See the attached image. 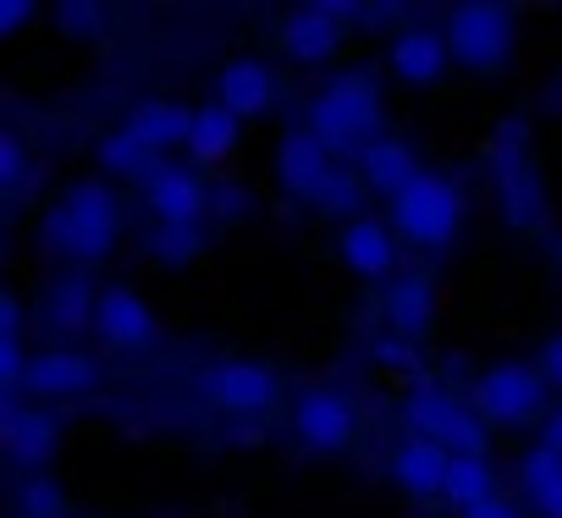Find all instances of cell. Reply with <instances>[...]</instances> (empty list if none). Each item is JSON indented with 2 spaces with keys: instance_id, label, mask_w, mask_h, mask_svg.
I'll use <instances>...</instances> for the list:
<instances>
[{
  "instance_id": "1",
  "label": "cell",
  "mask_w": 562,
  "mask_h": 518,
  "mask_svg": "<svg viewBox=\"0 0 562 518\" xmlns=\"http://www.w3.org/2000/svg\"><path fill=\"white\" fill-rule=\"evenodd\" d=\"M116 237H122V199L111 193L105 177H78L40 221V243L67 254L72 271L100 266V259L116 248Z\"/></svg>"
},
{
  "instance_id": "2",
  "label": "cell",
  "mask_w": 562,
  "mask_h": 518,
  "mask_svg": "<svg viewBox=\"0 0 562 518\" xmlns=\"http://www.w3.org/2000/svg\"><path fill=\"white\" fill-rule=\"evenodd\" d=\"M331 155H359L364 144H375L386 133V94L370 72H342L331 83H321V94L310 100V122H304Z\"/></svg>"
},
{
  "instance_id": "3",
  "label": "cell",
  "mask_w": 562,
  "mask_h": 518,
  "mask_svg": "<svg viewBox=\"0 0 562 518\" xmlns=\"http://www.w3.org/2000/svg\"><path fill=\"white\" fill-rule=\"evenodd\" d=\"M463 215H469V199H463V188H458L452 177H441V171H425V177H414L397 199H386L392 232H397L403 243H414V248H430V254H441V248L458 243Z\"/></svg>"
},
{
  "instance_id": "4",
  "label": "cell",
  "mask_w": 562,
  "mask_h": 518,
  "mask_svg": "<svg viewBox=\"0 0 562 518\" xmlns=\"http://www.w3.org/2000/svg\"><path fill=\"white\" fill-rule=\"evenodd\" d=\"M469 403H474V414L485 425L518 430V425L546 414V375H540V364L502 359V364H491V370H480L469 381Z\"/></svg>"
},
{
  "instance_id": "5",
  "label": "cell",
  "mask_w": 562,
  "mask_h": 518,
  "mask_svg": "<svg viewBox=\"0 0 562 518\" xmlns=\"http://www.w3.org/2000/svg\"><path fill=\"white\" fill-rule=\"evenodd\" d=\"M403 419L414 436L425 441H441L452 458H491L485 452V419L474 414L469 397L458 392H441V386H419L408 403H403Z\"/></svg>"
},
{
  "instance_id": "6",
  "label": "cell",
  "mask_w": 562,
  "mask_h": 518,
  "mask_svg": "<svg viewBox=\"0 0 562 518\" xmlns=\"http://www.w3.org/2000/svg\"><path fill=\"white\" fill-rule=\"evenodd\" d=\"M447 45L463 72H502L518 45V23L507 7H452L447 12Z\"/></svg>"
},
{
  "instance_id": "7",
  "label": "cell",
  "mask_w": 562,
  "mask_h": 518,
  "mask_svg": "<svg viewBox=\"0 0 562 518\" xmlns=\"http://www.w3.org/2000/svg\"><path fill=\"white\" fill-rule=\"evenodd\" d=\"M199 397L215 408V414H232V419H254V414H270L281 403V375L259 359H221L199 375Z\"/></svg>"
},
{
  "instance_id": "8",
  "label": "cell",
  "mask_w": 562,
  "mask_h": 518,
  "mask_svg": "<svg viewBox=\"0 0 562 518\" xmlns=\"http://www.w3.org/2000/svg\"><path fill=\"white\" fill-rule=\"evenodd\" d=\"M293 436L310 447V452H348L359 441V408L348 392L337 386H310L299 403H293Z\"/></svg>"
},
{
  "instance_id": "9",
  "label": "cell",
  "mask_w": 562,
  "mask_h": 518,
  "mask_svg": "<svg viewBox=\"0 0 562 518\" xmlns=\"http://www.w3.org/2000/svg\"><path fill=\"white\" fill-rule=\"evenodd\" d=\"M94 337L111 348V353H149L155 337H160V320L149 309V299L127 282H111L100 288V315H94Z\"/></svg>"
},
{
  "instance_id": "10",
  "label": "cell",
  "mask_w": 562,
  "mask_h": 518,
  "mask_svg": "<svg viewBox=\"0 0 562 518\" xmlns=\"http://www.w3.org/2000/svg\"><path fill=\"white\" fill-rule=\"evenodd\" d=\"M144 210L155 215V226H199L210 210V188L193 166H171L160 160L144 177Z\"/></svg>"
},
{
  "instance_id": "11",
  "label": "cell",
  "mask_w": 562,
  "mask_h": 518,
  "mask_svg": "<svg viewBox=\"0 0 562 518\" xmlns=\"http://www.w3.org/2000/svg\"><path fill=\"white\" fill-rule=\"evenodd\" d=\"M342 18H348L342 7H299V12H288V18H281V29H276L281 56L299 61V67H321V61H331V56L348 45Z\"/></svg>"
},
{
  "instance_id": "12",
  "label": "cell",
  "mask_w": 562,
  "mask_h": 518,
  "mask_svg": "<svg viewBox=\"0 0 562 518\" xmlns=\"http://www.w3.org/2000/svg\"><path fill=\"white\" fill-rule=\"evenodd\" d=\"M100 381H105V370L83 348H40L23 397H34L45 408V403H61V397H89Z\"/></svg>"
},
{
  "instance_id": "13",
  "label": "cell",
  "mask_w": 562,
  "mask_h": 518,
  "mask_svg": "<svg viewBox=\"0 0 562 518\" xmlns=\"http://www.w3.org/2000/svg\"><path fill=\"white\" fill-rule=\"evenodd\" d=\"M386 67L397 83L408 89H436L452 67V45H447V29H430V23H414V29H397L392 45H386Z\"/></svg>"
},
{
  "instance_id": "14",
  "label": "cell",
  "mask_w": 562,
  "mask_h": 518,
  "mask_svg": "<svg viewBox=\"0 0 562 518\" xmlns=\"http://www.w3.org/2000/svg\"><path fill=\"white\" fill-rule=\"evenodd\" d=\"M0 447H7V458H12L18 469L45 474V463H50L56 447H61V419H56L50 408H23V403H12L7 414H0Z\"/></svg>"
},
{
  "instance_id": "15",
  "label": "cell",
  "mask_w": 562,
  "mask_h": 518,
  "mask_svg": "<svg viewBox=\"0 0 562 518\" xmlns=\"http://www.w3.org/2000/svg\"><path fill=\"white\" fill-rule=\"evenodd\" d=\"M337 259L359 282H386L397 271V232H392V221H375V215L348 221L337 232Z\"/></svg>"
},
{
  "instance_id": "16",
  "label": "cell",
  "mask_w": 562,
  "mask_h": 518,
  "mask_svg": "<svg viewBox=\"0 0 562 518\" xmlns=\"http://www.w3.org/2000/svg\"><path fill=\"white\" fill-rule=\"evenodd\" d=\"M193 111H199V105H182V100H138V105L122 116V133L160 160V155H171V149H188V138H193Z\"/></svg>"
},
{
  "instance_id": "17",
  "label": "cell",
  "mask_w": 562,
  "mask_h": 518,
  "mask_svg": "<svg viewBox=\"0 0 562 518\" xmlns=\"http://www.w3.org/2000/svg\"><path fill=\"white\" fill-rule=\"evenodd\" d=\"M331 166H337V155L310 127H288V133H281V144H276V182H281V193L315 199V188L331 177Z\"/></svg>"
},
{
  "instance_id": "18",
  "label": "cell",
  "mask_w": 562,
  "mask_h": 518,
  "mask_svg": "<svg viewBox=\"0 0 562 518\" xmlns=\"http://www.w3.org/2000/svg\"><path fill=\"white\" fill-rule=\"evenodd\" d=\"M276 94H281V83H276V72H270L259 56H232V61H221V72H215V100H221L232 116H243V122L276 111Z\"/></svg>"
},
{
  "instance_id": "19",
  "label": "cell",
  "mask_w": 562,
  "mask_h": 518,
  "mask_svg": "<svg viewBox=\"0 0 562 518\" xmlns=\"http://www.w3.org/2000/svg\"><path fill=\"white\" fill-rule=\"evenodd\" d=\"M353 171H359V177H364V188H370V193H381V199H397L414 177H425V166H419L414 144H408V138H397V133H381L375 144H364V149L353 155Z\"/></svg>"
},
{
  "instance_id": "20",
  "label": "cell",
  "mask_w": 562,
  "mask_h": 518,
  "mask_svg": "<svg viewBox=\"0 0 562 518\" xmlns=\"http://www.w3.org/2000/svg\"><path fill=\"white\" fill-rule=\"evenodd\" d=\"M381 315H386V331H392L397 342L425 337L430 320H436V277H430V271H397V282L386 288Z\"/></svg>"
},
{
  "instance_id": "21",
  "label": "cell",
  "mask_w": 562,
  "mask_h": 518,
  "mask_svg": "<svg viewBox=\"0 0 562 518\" xmlns=\"http://www.w3.org/2000/svg\"><path fill=\"white\" fill-rule=\"evenodd\" d=\"M392 480H397V491L403 496H441L447 491V469H452V452L441 447V441H425V436H408V441H397L392 447Z\"/></svg>"
},
{
  "instance_id": "22",
  "label": "cell",
  "mask_w": 562,
  "mask_h": 518,
  "mask_svg": "<svg viewBox=\"0 0 562 518\" xmlns=\"http://www.w3.org/2000/svg\"><path fill=\"white\" fill-rule=\"evenodd\" d=\"M45 326L50 331H61V337H78V331H89L94 326V315H100V288L89 282V271H61L50 288H45Z\"/></svg>"
},
{
  "instance_id": "23",
  "label": "cell",
  "mask_w": 562,
  "mask_h": 518,
  "mask_svg": "<svg viewBox=\"0 0 562 518\" xmlns=\"http://www.w3.org/2000/svg\"><path fill=\"white\" fill-rule=\"evenodd\" d=\"M243 144V116H232L221 100H204L193 111V138H188V160L193 166H221L232 160Z\"/></svg>"
},
{
  "instance_id": "24",
  "label": "cell",
  "mask_w": 562,
  "mask_h": 518,
  "mask_svg": "<svg viewBox=\"0 0 562 518\" xmlns=\"http://www.w3.org/2000/svg\"><path fill=\"white\" fill-rule=\"evenodd\" d=\"M496 496V469H491V458H452V469H447V491H441V502L463 518V513H474V507H485Z\"/></svg>"
},
{
  "instance_id": "25",
  "label": "cell",
  "mask_w": 562,
  "mask_h": 518,
  "mask_svg": "<svg viewBox=\"0 0 562 518\" xmlns=\"http://www.w3.org/2000/svg\"><path fill=\"white\" fill-rule=\"evenodd\" d=\"M364 193H370V188H364V177H359L353 166H342V160H337V166H331V177L315 188V199H310V204H315L321 215H337V221L348 226V221H359Z\"/></svg>"
},
{
  "instance_id": "26",
  "label": "cell",
  "mask_w": 562,
  "mask_h": 518,
  "mask_svg": "<svg viewBox=\"0 0 562 518\" xmlns=\"http://www.w3.org/2000/svg\"><path fill=\"white\" fill-rule=\"evenodd\" d=\"M518 485H524V496H529V502L551 496V491L562 485V452H557V447H546V441H535V447L518 458Z\"/></svg>"
},
{
  "instance_id": "27",
  "label": "cell",
  "mask_w": 562,
  "mask_h": 518,
  "mask_svg": "<svg viewBox=\"0 0 562 518\" xmlns=\"http://www.w3.org/2000/svg\"><path fill=\"white\" fill-rule=\"evenodd\" d=\"M149 254L160 259V266H193V259L204 254V232L199 226H155Z\"/></svg>"
},
{
  "instance_id": "28",
  "label": "cell",
  "mask_w": 562,
  "mask_h": 518,
  "mask_svg": "<svg viewBox=\"0 0 562 518\" xmlns=\"http://www.w3.org/2000/svg\"><path fill=\"white\" fill-rule=\"evenodd\" d=\"M155 166H160V160H155L149 149H138V144H133V138H127L122 127L100 138V171H122V177H149Z\"/></svg>"
},
{
  "instance_id": "29",
  "label": "cell",
  "mask_w": 562,
  "mask_h": 518,
  "mask_svg": "<svg viewBox=\"0 0 562 518\" xmlns=\"http://www.w3.org/2000/svg\"><path fill=\"white\" fill-rule=\"evenodd\" d=\"M18 518H67V496L50 474H29L18 491Z\"/></svg>"
},
{
  "instance_id": "30",
  "label": "cell",
  "mask_w": 562,
  "mask_h": 518,
  "mask_svg": "<svg viewBox=\"0 0 562 518\" xmlns=\"http://www.w3.org/2000/svg\"><path fill=\"white\" fill-rule=\"evenodd\" d=\"M29 182V149H23V133L18 127H0V188L18 193Z\"/></svg>"
},
{
  "instance_id": "31",
  "label": "cell",
  "mask_w": 562,
  "mask_h": 518,
  "mask_svg": "<svg viewBox=\"0 0 562 518\" xmlns=\"http://www.w3.org/2000/svg\"><path fill=\"white\" fill-rule=\"evenodd\" d=\"M540 375H546L551 392H562V331L546 337V348H540Z\"/></svg>"
},
{
  "instance_id": "32",
  "label": "cell",
  "mask_w": 562,
  "mask_h": 518,
  "mask_svg": "<svg viewBox=\"0 0 562 518\" xmlns=\"http://www.w3.org/2000/svg\"><path fill=\"white\" fill-rule=\"evenodd\" d=\"M29 23H34V7H23V0H0V40H12Z\"/></svg>"
},
{
  "instance_id": "33",
  "label": "cell",
  "mask_w": 562,
  "mask_h": 518,
  "mask_svg": "<svg viewBox=\"0 0 562 518\" xmlns=\"http://www.w3.org/2000/svg\"><path fill=\"white\" fill-rule=\"evenodd\" d=\"M0 337H23V293L0 299Z\"/></svg>"
},
{
  "instance_id": "34",
  "label": "cell",
  "mask_w": 562,
  "mask_h": 518,
  "mask_svg": "<svg viewBox=\"0 0 562 518\" xmlns=\"http://www.w3.org/2000/svg\"><path fill=\"white\" fill-rule=\"evenodd\" d=\"M61 23H67V29H89V34H94V29H100V7H61Z\"/></svg>"
},
{
  "instance_id": "35",
  "label": "cell",
  "mask_w": 562,
  "mask_h": 518,
  "mask_svg": "<svg viewBox=\"0 0 562 518\" xmlns=\"http://www.w3.org/2000/svg\"><path fill=\"white\" fill-rule=\"evenodd\" d=\"M463 518H518V507H513L507 496H491L485 507H474V513H463Z\"/></svg>"
},
{
  "instance_id": "36",
  "label": "cell",
  "mask_w": 562,
  "mask_h": 518,
  "mask_svg": "<svg viewBox=\"0 0 562 518\" xmlns=\"http://www.w3.org/2000/svg\"><path fill=\"white\" fill-rule=\"evenodd\" d=\"M540 441H546V447H557V452H562V403H557V408H551V414H546V419H540Z\"/></svg>"
},
{
  "instance_id": "37",
  "label": "cell",
  "mask_w": 562,
  "mask_h": 518,
  "mask_svg": "<svg viewBox=\"0 0 562 518\" xmlns=\"http://www.w3.org/2000/svg\"><path fill=\"white\" fill-rule=\"evenodd\" d=\"M535 513H540V518H562V485H557L551 496H540V502H535Z\"/></svg>"
},
{
  "instance_id": "38",
  "label": "cell",
  "mask_w": 562,
  "mask_h": 518,
  "mask_svg": "<svg viewBox=\"0 0 562 518\" xmlns=\"http://www.w3.org/2000/svg\"><path fill=\"white\" fill-rule=\"evenodd\" d=\"M557 277H562V243H557Z\"/></svg>"
}]
</instances>
